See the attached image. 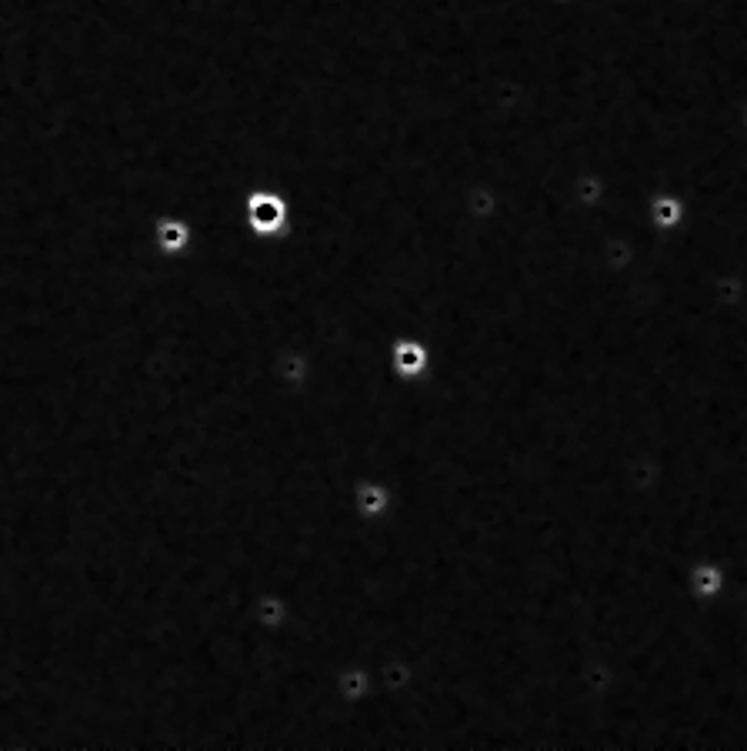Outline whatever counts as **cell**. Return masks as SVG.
Returning <instances> with one entry per match:
<instances>
[{
    "mask_svg": "<svg viewBox=\"0 0 747 751\" xmlns=\"http://www.w3.org/2000/svg\"><path fill=\"white\" fill-rule=\"evenodd\" d=\"M254 221L261 227H274L281 221V204H277L274 197H261V201L254 204Z\"/></svg>",
    "mask_w": 747,
    "mask_h": 751,
    "instance_id": "6da1fadb",
    "label": "cell"
},
{
    "mask_svg": "<svg viewBox=\"0 0 747 751\" xmlns=\"http://www.w3.org/2000/svg\"><path fill=\"white\" fill-rule=\"evenodd\" d=\"M677 217H681V207H677V201H661V204H657V221H661V224H674Z\"/></svg>",
    "mask_w": 747,
    "mask_h": 751,
    "instance_id": "7a4b0ae2",
    "label": "cell"
}]
</instances>
